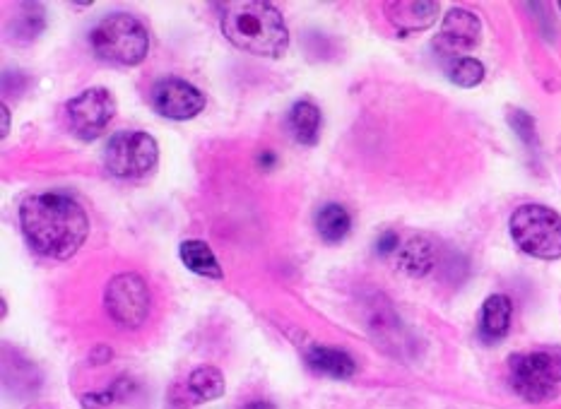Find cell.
<instances>
[{"label": "cell", "mask_w": 561, "mask_h": 409, "mask_svg": "<svg viewBox=\"0 0 561 409\" xmlns=\"http://www.w3.org/2000/svg\"><path fill=\"white\" fill-rule=\"evenodd\" d=\"M439 10V3H427V0H395V3H386L388 22L400 34H415L429 29L439 17Z\"/></svg>", "instance_id": "cell-11"}, {"label": "cell", "mask_w": 561, "mask_h": 409, "mask_svg": "<svg viewBox=\"0 0 561 409\" xmlns=\"http://www.w3.org/2000/svg\"><path fill=\"white\" fill-rule=\"evenodd\" d=\"M244 409H275L270 402H263V400H258V402H251V405L244 407Z\"/></svg>", "instance_id": "cell-26"}, {"label": "cell", "mask_w": 561, "mask_h": 409, "mask_svg": "<svg viewBox=\"0 0 561 409\" xmlns=\"http://www.w3.org/2000/svg\"><path fill=\"white\" fill-rule=\"evenodd\" d=\"M32 409H34V407H32Z\"/></svg>", "instance_id": "cell-29"}, {"label": "cell", "mask_w": 561, "mask_h": 409, "mask_svg": "<svg viewBox=\"0 0 561 409\" xmlns=\"http://www.w3.org/2000/svg\"><path fill=\"white\" fill-rule=\"evenodd\" d=\"M181 260L188 270L196 272L200 277H210V280H222V268L220 260H217L212 248L205 241H183L181 248Z\"/></svg>", "instance_id": "cell-16"}, {"label": "cell", "mask_w": 561, "mask_h": 409, "mask_svg": "<svg viewBox=\"0 0 561 409\" xmlns=\"http://www.w3.org/2000/svg\"><path fill=\"white\" fill-rule=\"evenodd\" d=\"M150 287L135 272H123L106 284L104 306L111 320L121 328H140L150 316Z\"/></svg>", "instance_id": "cell-7"}, {"label": "cell", "mask_w": 561, "mask_h": 409, "mask_svg": "<svg viewBox=\"0 0 561 409\" xmlns=\"http://www.w3.org/2000/svg\"><path fill=\"white\" fill-rule=\"evenodd\" d=\"M20 227L29 248L39 256L68 260L90 234V219L78 200L66 193H37L20 205Z\"/></svg>", "instance_id": "cell-1"}, {"label": "cell", "mask_w": 561, "mask_h": 409, "mask_svg": "<svg viewBox=\"0 0 561 409\" xmlns=\"http://www.w3.org/2000/svg\"><path fill=\"white\" fill-rule=\"evenodd\" d=\"M511 239L525 256L537 260L561 258V215L547 205H521L509 219Z\"/></svg>", "instance_id": "cell-5"}, {"label": "cell", "mask_w": 561, "mask_h": 409, "mask_svg": "<svg viewBox=\"0 0 561 409\" xmlns=\"http://www.w3.org/2000/svg\"><path fill=\"white\" fill-rule=\"evenodd\" d=\"M513 304L506 294H492L487 296V301L482 304L480 316V335L484 342H496L501 337H506L511 328Z\"/></svg>", "instance_id": "cell-14"}, {"label": "cell", "mask_w": 561, "mask_h": 409, "mask_svg": "<svg viewBox=\"0 0 561 409\" xmlns=\"http://www.w3.org/2000/svg\"><path fill=\"white\" fill-rule=\"evenodd\" d=\"M482 41V22L480 17L470 10L453 8L448 10L444 17V25H441L439 39L434 41L436 51H441L444 56L453 58H465V53L475 49Z\"/></svg>", "instance_id": "cell-10"}, {"label": "cell", "mask_w": 561, "mask_h": 409, "mask_svg": "<svg viewBox=\"0 0 561 409\" xmlns=\"http://www.w3.org/2000/svg\"><path fill=\"white\" fill-rule=\"evenodd\" d=\"M273 162H275V157L270 152H265L261 154V164H265V167H273Z\"/></svg>", "instance_id": "cell-27"}, {"label": "cell", "mask_w": 561, "mask_h": 409, "mask_svg": "<svg viewBox=\"0 0 561 409\" xmlns=\"http://www.w3.org/2000/svg\"><path fill=\"white\" fill-rule=\"evenodd\" d=\"M395 248H400V239L391 229L383 231L379 239H376V253H379V256H391Z\"/></svg>", "instance_id": "cell-23"}, {"label": "cell", "mask_w": 561, "mask_h": 409, "mask_svg": "<svg viewBox=\"0 0 561 409\" xmlns=\"http://www.w3.org/2000/svg\"><path fill=\"white\" fill-rule=\"evenodd\" d=\"M509 383L525 402H547L561 390V347L545 345L509 357Z\"/></svg>", "instance_id": "cell-3"}, {"label": "cell", "mask_w": 561, "mask_h": 409, "mask_svg": "<svg viewBox=\"0 0 561 409\" xmlns=\"http://www.w3.org/2000/svg\"><path fill=\"white\" fill-rule=\"evenodd\" d=\"M448 77H451L453 85L470 90V87H477L484 80V65L477 61V58L470 56L458 58V61H453L451 68H448Z\"/></svg>", "instance_id": "cell-21"}, {"label": "cell", "mask_w": 561, "mask_h": 409, "mask_svg": "<svg viewBox=\"0 0 561 409\" xmlns=\"http://www.w3.org/2000/svg\"><path fill=\"white\" fill-rule=\"evenodd\" d=\"M436 241L431 236H412L410 241L400 248L398 253V270L407 277H424L434 270L436 265Z\"/></svg>", "instance_id": "cell-12"}, {"label": "cell", "mask_w": 561, "mask_h": 409, "mask_svg": "<svg viewBox=\"0 0 561 409\" xmlns=\"http://www.w3.org/2000/svg\"><path fill=\"white\" fill-rule=\"evenodd\" d=\"M157 162V140L143 130H123L106 145L104 164L118 179H143L150 171H155Z\"/></svg>", "instance_id": "cell-6"}, {"label": "cell", "mask_w": 561, "mask_h": 409, "mask_svg": "<svg viewBox=\"0 0 561 409\" xmlns=\"http://www.w3.org/2000/svg\"><path fill=\"white\" fill-rule=\"evenodd\" d=\"M92 51L106 63L116 65H140L145 61L147 49H150V37L143 22L135 20L133 15L116 13L104 17L90 34Z\"/></svg>", "instance_id": "cell-4"}, {"label": "cell", "mask_w": 561, "mask_h": 409, "mask_svg": "<svg viewBox=\"0 0 561 409\" xmlns=\"http://www.w3.org/2000/svg\"><path fill=\"white\" fill-rule=\"evenodd\" d=\"M111 359H114V352H111V349L104 347V345L94 347L92 354H90L92 364H106V361H111Z\"/></svg>", "instance_id": "cell-24"}, {"label": "cell", "mask_w": 561, "mask_h": 409, "mask_svg": "<svg viewBox=\"0 0 561 409\" xmlns=\"http://www.w3.org/2000/svg\"><path fill=\"white\" fill-rule=\"evenodd\" d=\"M10 130V109L8 106H3V135H8Z\"/></svg>", "instance_id": "cell-25"}, {"label": "cell", "mask_w": 561, "mask_h": 409, "mask_svg": "<svg viewBox=\"0 0 561 409\" xmlns=\"http://www.w3.org/2000/svg\"><path fill=\"white\" fill-rule=\"evenodd\" d=\"M287 123L294 140L301 145H316L318 133H321V109L309 99H301L289 109Z\"/></svg>", "instance_id": "cell-15"}, {"label": "cell", "mask_w": 561, "mask_h": 409, "mask_svg": "<svg viewBox=\"0 0 561 409\" xmlns=\"http://www.w3.org/2000/svg\"><path fill=\"white\" fill-rule=\"evenodd\" d=\"M150 102L159 116L171 118V121H188V118H196L203 111L205 97L191 82L167 77V80H159L152 87Z\"/></svg>", "instance_id": "cell-9"}, {"label": "cell", "mask_w": 561, "mask_h": 409, "mask_svg": "<svg viewBox=\"0 0 561 409\" xmlns=\"http://www.w3.org/2000/svg\"><path fill=\"white\" fill-rule=\"evenodd\" d=\"M559 10H561V3H559Z\"/></svg>", "instance_id": "cell-28"}, {"label": "cell", "mask_w": 561, "mask_h": 409, "mask_svg": "<svg viewBox=\"0 0 561 409\" xmlns=\"http://www.w3.org/2000/svg\"><path fill=\"white\" fill-rule=\"evenodd\" d=\"M306 364L309 369H314L321 376L335 378V381H347L357 371V364L347 352L335 347H323V345H311L306 349Z\"/></svg>", "instance_id": "cell-13"}, {"label": "cell", "mask_w": 561, "mask_h": 409, "mask_svg": "<svg viewBox=\"0 0 561 409\" xmlns=\"http://www.w3.org/2000/svg\"><path fill=\"white\" fill-rule=\"evenodd\" d=\"M116 116V99L114 94L104 87H92L70 99L66 106V121L73 135L80 140H94L104 133L111 118Z\"/></svg>", "instance_id": "cell-8"}, {"label": "cell", "mask_w": 561, "mask_h": 409, "mask_svg": "<svg viewBox=\"0 0 561 409\" xmlns=\"http://www.w3.org/2000/svg\"><path fill=\"white\" fill-rule=\"evenodd\" d=\"M352 229V217L338 203L323 205L316 215V231L326 243H340Z\"/></svg>", "instance_id": "cell-17"}, {"label": "cell", "mask_w": 561, "mask_h": 409, "mask_svg": "<svg viewBox=\"0 0 561 409\" xmlns=\"http://www.w3.org/2000/svg\"><path fill=\"white\" fill-rule=\"evenodd\" d=\"M44 29V8L39 3H27L20 8V15L15 17V37L17 41H32Z\"/></svg>", "instance_id": "cell-20"}, {"label": "cell", "mask_w": 561, "mask_h": 409, "mask_svg": "<svg viewBox=\"0 0 561 409\" xmlns=\"http://www.w3.org/2000/svg\"><path fill=\"white\" fill-rule=\"evenodd\" d=\"M186 390L196 402L217 400L224 393V376L215 366H200L188 376Z\"/></svg>", "instance_id": "cell-18"}, {"label": "cell", "mask_w": 561, "mask_h": 409, "mask_svg": "<svg viewBox=\"0 0 561 409\" xmlns=\"http://www.w3.org/2000/svg\"><path fill=\"white\" fill-rule=\"evenodd\" d=\"M509 123L511 128L516 130V135L521 138L525 145H535L537 142V133H535V118L530 114H525V111L516 109L509 114Z\"/></svg>", "instance_id": "cell-22"}, {"label": "cell", "mask_w": 561, "mask_h": 409, "mask_svg": "<svg viewBox=\"0 0 561 409\" xmlns=\"http://www.w3.org/2000/svg\"><path fill=\"white\" fill-rule=\"evenodd\" d=\"M133 393V381L128 378H118L114 385L102 390V393H90V395H82L80 402L85 409H109L116 402L126 400L128 395Z\"/></svg>", "instance_id": "cell-19"}, {"label": "cell", "mask_w": 561, "mask_h": 409, "mask_svg": "<svg viewBox=\"0 0 561 409\" xmlns=\"http://www.w3.org/2000/svg\"><path fill=\"white\" fill-rule=\"evenodd\" d=\"M222 34L236 49L263 58L285 56L289 32L273 3H229L222 15Z\"/></svg>", "instance_id": "cell-2"}]
</instances>
